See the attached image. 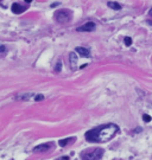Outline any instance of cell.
Instances as JSON below:
<instances>
[{
    "label": "cell",
    "instance_id": "6da1fadb",
    "mask_svg": "<svg viewBox=\"0 0 152 160\" xmlns=\"http://www.w3.org/2000/svg\"><path fill=\"white\" fill-rule=\"evenodd\" d=\"M119 132V127L114 123H107L102 124L100 127L93 128L86 133V139L89 142H95V144H101V142H107L114 135Z\"/></svg>",
    "mask_w": 152,
    "mask_h": 160
},
{
    "label": "cell",
    "instance_id": "7a4b0ae2",
    "mask_svg": "<svg viewBox=\"0 0 152 160\" xmlns=\"http://www.w3.org/2000/svg\"><path fill=\"white\" fill-rule=\"evenodd\" d=\"M103 155V149L101 148H94L92 151H84L81 153V159L84 160H99Z\"/></svg>",
    "mask_w": 152,
    "mask_h": 160
},
{
    "label": "cell",
    "instance_id": "3957f363",
    "mask_svg": "<svg viewBox=\"0 0 152 160\" xmlns=\"http://www.w3.org/2000/svg\"><path fill=\"white\" fill-rule=\"evenodd\" d=\"M71 16H73L71 12L67 9H62L55 12V19L59 24H68L71 20Z\"/></svg>",
    "mask_w": 152,
    "mask_h": 160
},
{
    "label": "cell",
    "instance_id": "277c9868",
    "mask_svg": "<svg viewBox=\"0 0 152 160\" xmlns=\"http://www.w3.org/2000/svg\"><path fill=\"white\" fill-rule=\"evenodd\" d=\"M95 30V24L93 21H88L84 25H82L81 27H77L78 32H92Z\"/></svg>",
    "mask_w": 152,
    "mask_h": 160
},
{
    "label": "cell",
    "instance_id": "5b68a950",
    "mask_svg": "<svg viewBox=\"0 0 152 160\" xmlns=\"http://www.w3.org/2000/svg\"><path fill=\"white\" fill-rule=\"evenodd\" d=\"M11 10H12L13 13L20 14V13H23V12L26 10V6H21V5H19V4H13L12 7H11Z\"/></svg>",
    "mask_w": 152,
    "mask_h": 160
},
{
    "label": "cell",
    "instance_id": "8992f818",
    "mask_svg": "<svg viewBox=\"0 0 152 160\" xmlns=\"http://www.w3.org/2000/svg\"><path fill=\"white\" fill-rule=\"evenodd\" d=\"M69 59H70V67L73 70H76V64H77V57H76V53L75 52H71L70 56H69Z\"/></svg>",
    "mask_w": 152,
    "mask_h": 160
},
{
    "label": "cell",
    "instance_id": "52a82bcc",
    "mask_svg": "<svg viewBox=\"0 0 152 160\" xmlns=\"http://www.w3.org/2000/svg\"><path fill=\"white\" fill-rule=\"evenodd\" d=\"M75 51H76L80 56H82V57H89V53H90L88 49H86V48H81V46L76 48V49H75Z\"/></svg>",
    "mask_w": 152,
    "mask_h": 160
},
{
    "label": "cell",
    "instance_id": "ba28073f",
    "mask_svg": "<svg viewBox=\"0 0 152 160\" xmlns=\"http://www.w3.org/2000/svg\"><path fill=\"white\" fill-rule=\"evenodd\" d=\"M51 144H44V145H39L35 148V152H48L51 148Z\"/></svg>",
    "mask_w": 152,
    "mask_h": 160
},
{
    "label": "cell",
    "instance_id": "9c48e42d",
    "mask_svg": "<svg viewBox=\"0 0 152 160\" xmlns=\"http://www.w3.org/2000/svg\"><path fill=\"white\" fill-rule=\"evenodd\" d=\"M74 141H75V138H67V139H64V140H61L58 144H59V146L64 147V146H67L69 142H74Z\"/></svg>",
    "mask_w": 152,
    "mask_h": 160
},
{
    "label": "cell",
    "instance_id": "30bf717a",
    "mask_svg": "<svg viewBox=\"0 0 152 160\" xmlns=\"http://www.w3.org/2000/svg\"><path fill=\"white\" fill-rule=\"evenodd\" d=\"M32 96V94H30V92H27V94H20V95H18L17 96V99H21L23 101H27L30 97Z\"/></svg>",
    "mask_w": 152,
    "mask_h": 160
},
{
    "label": "cell",
    "instance_id": "8fae6325",
    "mask_svg": "<svg viewBox=\"0 0 152 160\" xmlns=\"http://www.w3.org/2000/svg\"><path fill=\"white\" fill-rule=\"evenodd\" d=\"M108 6H109L111 9H113V10H120V9H121V5L118 4V3H114V1H109V3H108Z\"/></svg>",
    "mask_w": 152,
    "mask_h": 160
},
{
    "label": "cell",
    "instance_id": "7c38bea8",
    "mask_svg": "<svg viewBox=\"0 0 152 160\" xmlns=\"http://www.w3.org/2000/svg\"><path fill=\"white\" fill-rule=\"evenodd\" d=\"M124 42H125V45H126V46H130V45L132 44V39H131L130 37H125V38H124Z\"/></svg>",
    "mask_w": 152,
    "mask_h": 160
},
{
    "label": "cell",
    "instance_id": "4fadbf2b",
    "mask_svg": "<svg viewBox=\"0 0 152 160\" xmlns=\"http://www.w3.org/2000/svg\"><path fill=\"white\" fill-rule=\"evenodd\" d=\"M61 67H62V62H61V60H58V62H57V67L55 68V70L58 73V71L61 70Z\"/></svg>",
    "mask_w": 152,
    "mask_h": 160
},
{
    "label": "cell",
    "instance_id": "5bb4252c",
    "mask_svg": "<svg viewBox=\"0 0 152 160\" xmlns=\"http://www.w3.org/2000/svg\"><path fill=\"white\" fill-rule=\"evenodd\" d=\"M42 100H44V96L43 95H37L36 97H35V101H42Z\"/></svg>",
    "mask_w": 152,
    "mask_h": 160
},
{
    "label": "cell",
    "instance_id": "9a60e30c",
    "mask_svg": "<svg viewBox=\"0 0 152 160\" xmlns=\"http://www.w3.org/2000/svg\"><path fill=\"white\" fill-rule=\"evenodd\" d=\"M143 119H144L145 122H150V121H151V116H150V115H144Z\"/></svg>",
    "mask_w": 152,
    "mask_h": 160
},
{
    "label": "cell",
    "instance_id": "2e32d148",
    "mask_svg": "<svg viewBox=\"0 0 152 160\" xmlns=\"http://www.w3.org/2000/svg\"><path fill=\"white\" fill-rule=\"evenodd\" d=\"M6 49H5V46H1V45H0V51H5Z\"/></svg>",
    "mask_w": 152,
    "mask_h": 160
},
{
    "label": "cell",
    "instance_id": "e0dca14e",
    "mask_svg": "<svg viewBox=\"0 0 152 160\" xmlns=\"http://www.w3.org/2000/svg\"><path fill=\"white\" fill-rule=\"evenodd\" d=\"M148 16H150V17H152V9H151V10H150V12H148Z\"/></svg>",
    "mask_w": 152,
    "mask_h": 160
},
{
    "label": "cell",
    "instance_id": "ac0fdd59",
    "mask_svg": "<svg viewBox=\"0 0 152 160\" xmlns=\"http://www.w3.org/2000/svg\"><path fill=\"white\" fill-rule=\"evenodd\" d=\"M25 1H26V3H31V1H32V0H25Z\"/></svg>",
    "mask_w": 152,
    "mask_h": 160
},
{
    "label": "cell",
    "instance_id": "d6986e66",
    "mask_svg": "<svg viewBox=\"0 0 152 160\" xmlns=\"http://www.w3.org/2000/svg\"><path fill=\"white\" fill-rule=\"evenodd\" d=\"M0 1H1V0H0Z\"/></svg>",
    "mask_w": 152,
    "mask_h": 160
}]
</instances>
